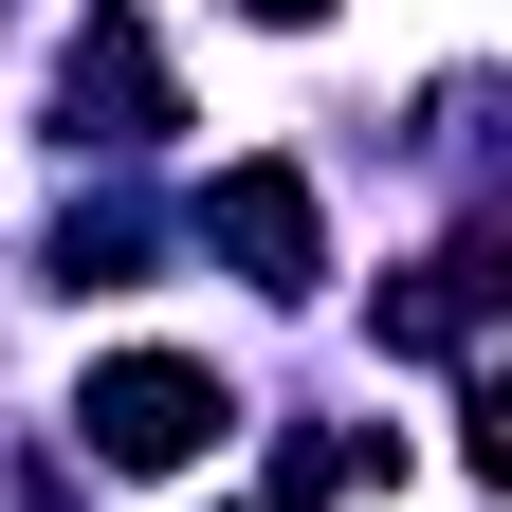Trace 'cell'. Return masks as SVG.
<instances>
[{
  "mask_svg": "<svg viewBox=\"0 0 512 512\" xmlns=\"http://www.w3.org/2000/svg\"><path fill=\"white\" fill-rule=\"evenodd\" d=\"M55 275H74V293H128V275H147V202H74V220H55Z\"/></svg>",
  "mask_w": 512,
  "mask_h": 512,
  "instance_id": "obj_5",
  "label": "cell"
},
{
  "mask_svg": "<svg viewBox=\"0 0 512 512\" xmlns=\"http://www.w3.org/2000/svg\"><path fill=\"white\" fill-rule=\"evenodd\" d=\"M55 110H74V147H147V128H165V55L128 37V19H92L74 74H55Z\"/></svg>",
  "mask_w": 512,
  "mask_h": 512,
  "instance_id": "obj_3",
  "label": "cell"
},
{
  "mask_svg": "<svg viewBox=\"0 0 512 512\" xmlns=\"http://www.w3.org/2000/svg\"><path fill=\"white\" fill-rule=\"evenodd\" d=\"M366 476H403V439H366V421H311L293 458H275V512H311V494H366Z\"/></svg>",
  "mask_w": 512,
  "mask_h": 512,
  "instance_id": "obj_4",
  "label": "cell"
},
{
  "mask_svg": "<svg viewBox=\"0 0 512 512\" xmlns=\"http://www.w3.org/2000/svg\"><path fill=\"white\" fill-rule=\"evenodd\" d=\"M37 512H74V494H55V476H37Z\"/></svg>",
  "mask_w": 512,
  "mask_h": 512,
  "instance_id": "obj_8",
  "label": "cell"
},
{
  "mask_svg": "<svg viewBox=\"0 0 512 512\" xmlns=\"http://www.w3.org/2000/svg\"><path fill=\"white\" fill-rule=\"evenodd\" d=\"M238 19H330V0H238Z\"/></svg>",
  "mask_w": 512,
  "mask_h": 512,
  "instance_id": "obj_7",
  "label": "cell"
},
{
  "mask_svg": "<svg viewBox=\"0 0 512 512\" xmlns=\"http://www.w3.org/2000/svg\"><path fill=\"white\" fill-rule=\"evenodd\" d=\"M74 421H92L110 476H183V458L220 439V366H183V348H110V366L74 384Z\"/></svg>",
  "mask_w": 512,
  "mask_h": 512,
  "instance_id": "obj_1",
  "label": "cell"
},
{
  "mask_svg": "<svg viewBox=\"0 0 512 512\" xmlns=\"http://www.w3.org/2000/svg\"><path fill=\"white\" fill-rule=\"evenodd\" d=\"M458 458H476V476L512 494V366H494V384H476V403H458Z\"/></svg>",
  "mask_w": 512,
  "mask_h": 512,
  "instance_id": "obj_6",
  "label": "cell"
},
{
  "mask_svg": "<svg viewBox=\"0 0 512 512\" xmlns=\"http://www.w3.org/2000/svg\"><path fill=\"white\" fill-rule=\"evenodd\" d=\"M202 256H220L238 293H311V275H330V220H311L293 165H220L202 183Z\"/></svg>",
  "mask_w": 512,
  "mask_h": 512,
  "instance_id": "obj_2",
  "label": "cell"
}]
</instances>
